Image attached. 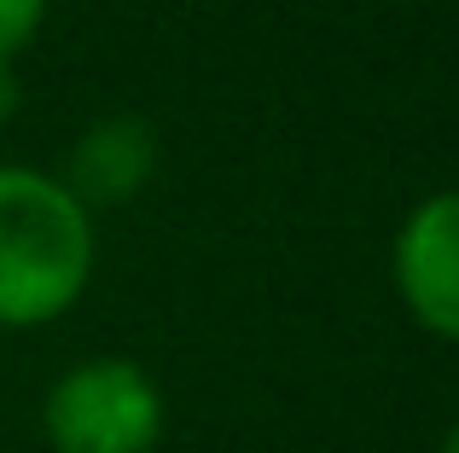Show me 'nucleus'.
Wrapping results in <instances>:
<instances>
[{
	"mask_svg": "<svg viewBox=\"0 0 459 453\" xmlns=\"http://www.w3.org/2000/svg\"><path fill=\"white\" fill-rule=\"evenodd\" d=\"M93 273L88 204L53 175L0 163V326L58 320Z\"/></svg>",
	"mask_w": 459,
	"mask_h": 453,
	"instance_id": "1",
	"label": "nucleus"
},
{
	"mask_svg": "<svg viewBox=\"0 0 459 453\" xmlns=\"http://www.w3.org/2000/svg\"><path fill=\"white\" fill-rule=\"evenodd\" d=\"M41 424L53 453H152L163 436V396L134 361L93 355L47 389Z\"/></svg>",
	"mask_w": 459,
	"mask_h": 453,
	"instance_id": "2",
	"label": "nucleus"
},
{
	"mask_svg": "<svg viewBox=\"0 0 459 453\" xmlns=\"http://www.w3.org/2000/svg\"><path fill=\"white\" fill-rule=\"evenodd\" d=\"M395 291L413 320L459 343V192H437L395 233Z\"/></svg>",
	"mask_w": 459,
	"mask_h": 453,
	"instance_id": "3",
	"label": "nucleus"
},
{
	"mask_svg": "<svg viewBox=\"0 0 459 453\" xmlns=\"http://www.w3.org/2000/svg\"><path fill=\"white\" fill-rule=\"evenodd\" d=\"M157 169V134L140 116H100L88 134L70 146L65 186L82 204H123Z\"/></svg>",
	"mask_w": 459,
	"mask_h": 453,
	"instance_id": "4",
	"label": "nucleus"
},
{
	"mask_svg": "<svg viewBox=\"0 0 459 453\" xmlns=\"http://www.w3.org/2000/svg\"><path fill=\"white\" fill-rule=\"evenodd\" d=\"M47 18V0H0V58H18Z\"/></svg>",
	"mask_w": 459,
	"mask_h": 453,
	"instance_id": "5",
	"label": "nucleus"
},
{
	"mask_svg": "<svg viewBox=\"0 0 459 453\" xmlns=\"http://www.w3.org/2000/svg\"><path fill=\"white\" fill-rule=\"evenodd\" d=\"M18 76H12V58H0V123H12V111H18Z\"/></svg>",
	"mask_w": 459,
	"mask_h": 453,
	"instance_id": "6",
	"label": "nucleus"
},
{
	"mask_svg": "<svg viewBox=\"0 0 459 453\" xmlns=\"http://www.w3.org/2000/svg\"><path fill=\"white\" fill-rule=\"evenodd\" d=\"M442 453H459V424L448 431V442H442Z\"/></svg>",
	"mask_w": 459,
	"mask_h": 453,
	"instance_id": "7",
	"label": "nucleus"
}]
</instances>
